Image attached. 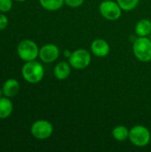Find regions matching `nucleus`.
Returning a JSON list of instances; mask_svg holds the SVG:
<instances>
[{
  "instance_id": "nucleus-1",
  "label": "nucleus",
  "mask_w": 151,
  "mask_h": 152,
  "mask_svg": "<svg viewBox=\"0 0 151 152\" xmlns=\"http://www.w3.org/2000/svg\"><path fill=\"white\" fill-rule=\"evenodd\" d=\"M23 78L29 84H37L42 81L44 76V69L43 65L34 61H26L21 69Z\"/></svg>"
},
{
  "instance_id": "nucleus-10",
  "label": "nucleus",
  "mask_w": 151,
  "mask_h": 152,
  "mask_svg": "<svg viewBox=\"0 0 151 152\" xmlns=\"http://www.w3.org/2000/svg\"><path fill=\"white\" fill-rule=\"evenodd\" d=\"M71 65L69 62L67 61H61L59 62L53 69V74L54 77L58 80H64L68 78L70 75L71 72Z\"/></svg>"
},
{
  "instance_id": "nucleus-23",
  "label": "nucleus",
  "mask_w": 151,
  "mask_h": 152,
  "mask_svg": "<svg viewBox=\"0 0 151 152\" xmlns=\"http://www.w3.org/2000/svg\"><path fill=\"white\" fill-rule=\"evenodd\" d=\"M150 39H151V33H150Z\"/></svg>"
},
{
  "instance_id": "nucleus-19",
  "label": "nucleus",
  "mask_w": 151,
  "mask_h": 152,
  "mask_svg": "<svg viewBox=\"0 0 151 152\" xmlns=\"http://www.w3.org/2000/svg\"><path fill=\"white\" fill-rule=\"evenodd\" d=\"M8 25V19L5 15L0 14V30L4 29Z\"/></svg>"
},
{
  "instance_id": "nucleus-14",
  "label": "nucleus",
  "mask_w": 151,
  "mask_h": 152,
  "mask_svg": "<svg viewBox=\"0 0 151 152\" xmlns=\"http://www.w3.org/2000/svg\"><path fill=\"white\" fill-rule=\"evenodd\" d=\"M130 130L125 126H117L112 130V136L118 142H125L129 139Z\"/></svg>"
},
{
  "instance_id": "nucleus-8",
  "label": "nucleus",
  "mask_w": 151,
  "mask_h": 152,
  "mask_svg": "<svg viewBox=\"0 0 151 152\" xmlns=\"http://www.w3.org/2000/svg\"><path fill=\"white\" fill-rule=\"evenodd\" d=\"M39 58L45 63H51L56 61L60 56V49L54 44H46L39 50Z\"/></svg>"
},
{
  "instance_id": "nucleus-7",
  "label": "nucleus",
  "mask_w": 151,
  "mask_h": 152,
  "mask_svg": "<svg viewBox=\"0 0 151 152\" xmlns=\"http://www.w3.org/2000/svg\"><path fill=\"white\" fill-rule=\"evenodd\" d=\"M30 132L35 138L38 140H45L53 134V126L49 121L41 119L33 123Z\"/></svg>"
},
{
  "instance_id": "nucleus-6",
  "label": "nucleus",
  "mask_w": 151,
  "mask_h": 152,
  "mask_svg": "<svg viewBox=\"0 0 151 152\" xmlns=\"http://www.w3.org/2000/svg\"><path fill=\"white\" fill-rule=\"evenodd\" d=\"M92 61L91 53L85 49H77L72 52L69 58V62L75 69H84L87 68Z\"/></svg>"
},
{
  "instance_id": "nucleus-3",
  "label": "nucleus",
  "mask_w": 151,
  "mask_h": 152,
  "mask_svg": "<svg viewBox=\"0 0 151 152\" xmlns=\"http://www.w3.org/2000/svg\"><path fill=\"white\" fill-rule=\"evenodd\" d=\"M151 135L150 130L143 126H134L130 129L129 140L136 147H145L150 142Z\"/></svg>"
},
{
  "instance_id": "nucleus-11",
  "label": "nucleus",
  "mask_w": 151,
  "mask_h": 152,
  "mask_svg": "<svg viewBox=\"0 0 151 152\" xmlns=\"http://www.w3.org/2000/svg\"><path fill=\"white\" fill-rule=\"evenodd\" d=\"M19 90H20V84L14 78L7 79L3 86L4 95L8 98L15 96L19 93Z\"/></svg>"
},
{
  "instance_id": "nucleus-2",
  "label": "nucleus",
  "mask_w": 151,
  "mask_h": 152,
  "mask_svg": "<svg viewBox=\"0 0 151 152\" xmlns=\"http://www.w3.org/2000/svg\"><path fill=\"white\" fill-rule=\"evenodd\" d=\"M134 56L142 62L151 61V39L147 37H138L133 45Z\"/></svg>"
},
{
  "instance_id": "nucleus-20",
  "label": "nucleus",
  "mask_w": 151,
  "mask_h": 152,
  "mask_svg": "<svg viewBox=\"0 0 151 152\" xmlns=\"http://www.w3.org/2000/svg\"><path fill=\"white\" fill-rule=\"evenodd\" d=\"M71 53H72V52H70L69 50H65L64 52H63V55L66 57V58H69L70 57V55H71Z\"/></svg>"
},
{
  "instance_id": "nucleus-9",
  "label": "nucleus",
  "mask_w": 151,
  "mask_h": 152,
  "mask_svg": "<svg viewBox=\"0 0 151 152\" xmlns=\"http://www.w3.org/2000/svg\"><path fill=\"white\" fill-rule=\"evenodd\" d=\"M110 51L109 43L102 38H96L91 44V52L96 57H106Z\"/></svg>"
},
{
  "instance_id": "nucleus-5",
  "label": "nucleus",
  "mask_w": 151,
  "mask_h": 152,
  "mask_svg": "<svg viewBox=\"0 0 151 152\" xmlns=\"http://www.w3.org/2000/svg\"><path fill=\"white\" fill-rule=\"evenodd\" d=\"M101 14L108 20H117L121 17L122 8L117 2L113 0H104L99 5Z\"/></svg>"
},
{
  "instance_id": "nucleus-21",
  "label": "nucleus",
  "mask_w": 151,
  "mask_h": 152,
  "mask_svg": "<svg viewBox=\"0 0 151 152\" xmlns=\"http://www.w3.org/2000/svg\"><path fill=\"white\" fill-rule=\"evenodd\" d=\"M3 94H4L3 89H0V98H1V97H3Z\"/></svg>"
},
{
  "instance_id": "nucleus-13",
  "label": "nucleus",
  "mask_w": 151,
  "mask_h": 152,
  "mask_svg": "<svg viewBox=\"0 0 151 152\" xmlns=\"http://www.w3.org/2000/svg\"><path fill=\"white\" fill-rule=\"evenodd\" d=\"M13 110V105L8 97L0 98V118L4 119L10 117Z\"/></svg>"
},
{
  "instance_id": "nucleus-16",
  "label": "nucleus",
  "mask_w": 151,
  "mask_h": 152,
  "mask_svg": "<svg viewBox=\"0 0 151 152\" xmlns=\"http://www.w3.org/2000/svg\"><path fill=\"white\" fill-rule=\"evenodd\" d=\"M122 10L124 11H132L140 3V0H117Z\"/></svg>"
},
{
  "instance_id": "nucleus-17",
  "label": "nucleus",
  "mask_w": 151,
  "mask_h": 152,
  "mask_svg": "<svg viewBox=\"0 0 151 152\" xmlns=\"http://www.w3.org/2000/svg\"><path fill=\"white\" fill-rule=\"evenodd\" d=\"M12 7V0H0V12H9Z\"/></svg>"
},
{
  "instance_id": "nucleus-18",
  "label": "nucleus",
  "mask_w": 151,
  "mask_h": 152,
  "mask_svg": "<svg viewBox=\"0 0 151 152\" xmlns=\"http://www.w3.org/2000/svg\"><path fill=\"white\" fill-rule=\"evenodd\" d=\"M85 0H65V4H67L69 7H79L84 4Z\"/></svg>"
},
{
  "instance_id": "nucleus-4",
  "label": "nucleus",
  "mask_w": 151,
  "mask_h": 152,
  "mask_svg": "<svg viewBox=\"0 0 151 152\" xmlns=\"http://www.w3.org/2000/svg\"><path fill=\"white\" fill-rule=\"evenodd\" d=\"M17 53L22 61H30L36 60L39 55V49L34 41L25 39L18 45Z\"/></svg>"
},
{
  "instance_id": "nucleus-12",
  "label": "nucleus",
  "mask_w": 151,
  "mask_h": 152,
  "mask_svg": "<svg viewBox=\"0 0 151 152\" xmlns=\"http://www.w3.org/2000/svg\"><path fill=\"white\" fill-rule=\"evenodd\" d=\"M135 33L138 37H147L151 33V21L148 19L140 20L135 26Z\"/></svg>"
},
{
  "instance_id": "nucleus-22",
  "label": "nucleus",
  "mask_w": 151,
  "mask_h": 152,
  "mask_svg": "<svg viewBox=\"0 0 151 152\" xmlns=\"http://www.w3.org/2000/svg\"><path fill=\"white\" fill-rule=\"evenodd\" d=\"M15 1H18V2H24V1H26V0H15Z\"/></svg>"
},
{
  "instance_id": "nucleus-15",
  "label": "nucleus",
  "mask_w": 151,
  "mask_h": 152,
  "mask_svg": "<svg viewBox=\"0 0 151 152\" xmlns=\"http://www.w3.org/2000/svg\"><path fill=\"white\" fill-rule=\"evenodd\" d=\"M41 6L47 11H57L65 4V0H39Z\"/></svg>"
}]
</instances>
